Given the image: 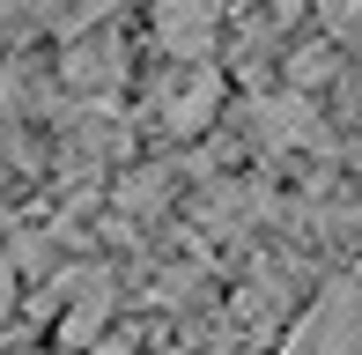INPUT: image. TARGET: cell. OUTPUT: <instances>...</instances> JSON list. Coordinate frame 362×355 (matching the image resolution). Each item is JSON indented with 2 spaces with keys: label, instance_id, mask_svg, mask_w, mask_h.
Returning <instances> with one entry per match:
<instances>
[{
  "label": "cell",
  "instance_id": "1",
  "mask_svg": "<svg viewBox=\"0 0 362 355\" xmlns=\"http://www.w3.org/2000/svg\"><path fill=\"white\" fill-rule=\"evenodd\" d=\"M303 355H362V281H340L318 311L296 326Z\"/></svg>",
  "mask_w": 362,
  "mask_h": 355
},
{
  "label": "cell",
  "instance_id": "2",
  "mask_svg": "<svg viewBox=\"0 0 362 355\" xmlns=\"http://www.w3.org/2000/svg\"><path fill=\"white\" fill-rule=\"evenodd\" d=\"M156 37L170 59H192L200 67L207 45H215V15H207V0H156Z\"/></svg>",
  "mask_w": 362,
  "mask_h": 355
},
{
  "label": "cell",
  "instance_id": "3",
  "mask_svg": "<svg viewBox=\"0 0 362 355\" xmlns=\"http://www.w3.org/2000/svg\"><path fill=\"white\" fill-rule=\"evenodd\" d=\"M104 8H111V0H15V15H23V23H45V30H59V37L89 30Z\"/></svg>",
  "mask_w": 362,
  "mask_h": 355
},
{
  "label": "cell",
  "instance_id": "4",
  "mask_svg": "<svg viewBox=\"0 0 362 355\" xmlns=\"http://www.w3.org/2000/svg\"><path fill=\"white\" fill-rule=\"evenodd\" d=\"M215 104H222V74H207V67H200L185 89H170V126H177V134H200Z\"/></svg>",
  "mask_w": 362,
  "mask_h": 355
},
{
  "label": "cell",
  "instance_id": "5",
  "mask_svg": "<svg viewBox=\"0 0 362 355\" xmlns=\"http://www.w3.org/2000/svg\"><path fill=\"white\" fill-rule=\"evenodd\" d=\"M104 311H111V303H104V296H89V303L67 318V326H59V341H67V348H89V341H96V326H104Z\"/></svg>",
  "mask_w": 362,
  "mask_h": 355
}]
</instances>
